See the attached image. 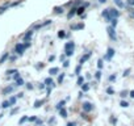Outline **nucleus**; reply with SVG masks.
Wrapping results in <instances>:
<instances>
[{"label": "nucleus", "instance_id": "f257e3e1", "mask_svg": "<svg viewBox=\"0 0 134 126\" xmlns=\"http://www.w3.org/2000/svg\"><path fill=\"white\" fill-rule=\"evenodd\" d=\"M29 46H30V43H29V42H26V43H17V45H16V47H15V50H16V53H17V54L23 55L24 50H25V49H28Z\"/></svg>", "mask_w": 134, "mask_h": 126}, {"label": "nucleus", "instance_id": "f03ea898", "mask_svg": "<svg viewBox=\"0 0 134 126\" xmlns=\"http://www.w3.org/2000/svg\"><path fill=\"white\" fill-rule=\"evenodd\" d=\"M107 32H108V36H109V38H110V39H113V41H116V39H117L116 30H114V28H113V26H108V28H107Z\"/></svg>", "mask_w": 134, "mask_h": 126}, {"label": "nucleus", "instance_id": "7ed1b4c3", "mask_svg": "<svg viewBox=\"0 0 134 126\" xmlns=\"http://www.w3.org/2000/svg\"><path fill=\"white\" fill-rule=\"evenodd\" d=\"M83 112H86V113H90L92 109H93V105L91 104V102H88V101H86V102H83Z\"/></svg>", "mask_w": 134, "mask_h": 126}, {"label": "nucleus", "instance_id": "20e7f679", "mask_svg": "<svg viewBox=\"0 0 134 126\" xmlns=\"http://www.w3.org/2000/svg\"><path fill=\"white\" fill-rule=\"evenodd\" d=\"M108 13H109L110 20H112V19H117V17H118V15H120V12H118L117 9H113V8L108 9Z\"/></svg>", "mask_w": 134, "mask_h": 126}, {"label": "nucleus", "instance_id": "39448f33", "mask_svg": "<svg viewBox=\"0 0 134 126\" xmlns=\"http://www.w3.org/2000/svg\"><path fill=\"white\" fill-rule=\"evenodd\" d=\"M74 49H75V43H74V42H67V43L64 45V50H66V51L74 50Z\"/></svg>", "mask_w": 134, "mask_h": 126}, {"label": "nucleus", "instance_id": "423d86ee", "mask_svg": "<svg viewBox=\"0 0 134 126\" xmlns=\"http://www.w3.org/2000/svg\"><path fill=\"white\" fill-rule=\"evenodd\" d=\"M113 55H114V50L109 47V49H108V51H107V55H105V59H108V60H110Z\"/></svg>", "mask_w": 134, "mask_h": 126}, {"label": "nucleus", "instance_id": "0eeeda50", "mask_svg": "<svg viewBox=\"0 0 134 126\" xmlns=\"http://www.w3.org/2000/svg\"><path fill=\"white\" fill-rule=\"evenodd\" d=\"M32 36H33V30H29V32H26V33H25V34L23 36V37H24V39H25V41L28 42V41H29V39L32 38Z\"/></svg>", "mask_w": 134, "mask_h": 126}, {"label": "nucleus", "instance_id": "6e6552de", "mask_svg": "<svg viewBox=\"0 0 134 126\" xmlns=\"http://www.w3.org/2000/svg\"><path fill=\"white\" fill-rule=\"evenodd\" d=\"M51 21L50 20H47V21H45V22H42V24H38V25H36L34 26V29H41V28H43V26H46V25H49Z\"/></svg>", "mask_w": 134, "mask_h": 126}, {"label": "nucleus", "instance_id": "1a4fd4ad", "mask_svg": "<svg viewBox=\"0 0 134 126\" xmlns=\"http://www.w3.org/2000/svg\"><path fill=\"white\" fill-rule=\"evenodd\" d=\"M90 56H91V53H87L84 56H82V58H80V65H83L87 59H90Z\"/></svg>", "mask_w": 134, "mask_h": 126}, {"label": "nucleus", "instance_id": "9d476101", "mask_svg": "<svg viewBox=\"0 0 134 126\" xmlns=\"http://www.w3.org/2000/svg\"><path fill=\"white\" fill-rule=\"evenodd\" d=\"M9 5H11L9 3H5L4 5H2V7H0V15H2V13H4V12L7 11V8H8Z\"/></svg>", "mask_w": 134, "mask_h": 126}, {"label": "nucleus", "instance_id": "9b49d317", "mask_svg": "<svg viewBox=\"0 0 134 126\" xmlns=\"http://www.w3.org/2000/svg\"><path fill=\"white\" fill-rule=\"evenodd\" d=\"M12 91H13V87H11V85H9V87H5V88L3 89V95H8V93H11Z\"/></svg>", "mask_w": 134, "mask_h": 126}, {"label": "nucleus", "instance_id": "f8f14e48", "mask_svg": "<svg viewBox=\"0 0 134 126\" xmlns=\"http://www.w3.org/2000/svg\"><path fill=\"white\" fill-rule=\"evenodd\" d=\"M84 25L83 24H78V25H71V29L72 30H79V29H83Z\"/></svg>", "mask_w": 134, "mask_h": 126}, {"label": "nucleus", "instance_id": "ddd939ff", "mask_svg": "<svg viewBox=\"0 0 134 126\" xmlns=\"http://www.w3.org/2000/svg\"><path fill=\"white\" fill-rule=\"evenodd\" d=\"M51 75H57L58 72H59V68L58 67H53V68H50V71H49Z\"/></svg>", "mask_w": 134, "mask_h": 126}, {"label": "nucleus", "instance_id": "4468645a", "mask_svg": "<svg viewBox=\"0 0 134 126\" xmlns=\"http://www.w3.org/2000/svg\"><path fill=\"white\" fill-rule=\"evenodd\" d=\"M45 84H46V85H51V87H54V83H53L51 78H46V79H45Z\"/></svg>", "mask_w": 134, "mask_h": 126}, {"label": "nucleus", "instance_id": "2eb2a0df", "mask_svg": "<svg viewBox=\"0 0 134 126\" xmlns=\"http://www.w3.org/2000/svg\"><path fill=\"white\" fill-rule=\"evenodd\" d=\"M86 11V8L84 7H79L78 9H76V15H80V16H83V12Z\"/></svg>", "mask_w": 134, "mask_h": 126}, {"label": "nucleus", "instance_id": "dca6fc26", "mask_svg": "<svg viewBox=\"0 0 134 126\" xmlns=\"http://www.w3.org/2000/svg\"><path fill=\"white\" fill-rule=\"evenodd\" d=\"M59 114L64 118V117H67V110H66L64 108H62V109H59Z\"/></svg>", "mask_w": 134, "mask_h": 126}, {"label": "nucleus", "instance_id": "f3484780", "mask_svg": "<svg viewBox=\"0 0 134 126\" xmlns=\"http://www.w3.org/2000/svg\"><path fill=\"white\" fill-rule=\"evenodd\" d=\"M8 56H9V55H8V53H5L2 58H0V65H2V63H4V62L7 60V58H8Z\"/></svg>", "mask_w": 134, "mask_h": 126}, {"label": "nucleus", "instance_id": "a211bd4d", "mask_svg": "<svg viewBox=\"0 0 134 126\" xmlns=\"http://www.w3.org/2000/svg\"><path fill=\"white\" fill-rule=\"evenodd\" d=\"M76 13V7H74V8H71V11H70V13H69V19H71L74 15Z\"/></svg>", "mask_w": 134, "mask_h": 126}, {"label": "nucleus", "instance_id": "6ab92c4d", "mask_svg": "<svg viewBox=\"0 0 134 126\" xmlns=\"http://www.w3.org/2000/svg\"><path fill=\"white\" fill-rule=\"evenodd\" d=\"M54 12L55 13H63V7H55L54 8Z\"/></svg>", "mask_w": 134, "mask_h": 126}, {"label": "nucleus", "instance_id": "aec40b11", "mask_svg": "<svg viewBox=\"0 0 134 126\" xmlns=\"http://www.w3.org/2000/svg\"><path fill=\"white\" fill-rule=\"evenodd\" d=\"M76 83H78V85H83V84H84V78H83V76H79Z\"/></svg>", "mask_w": 134, "mask_h": 126}, {"label": "nucleus", "instance_id": "412c9836", "mask_svg": "<svg viewBox=\"0 0 134 126\" xmlns=\"http://www.w3.org/2000/svg\"><path fill=\"white\" fill-rule=\"evenodd\" d=\"M42 104H43V100H37V101L34 102V108H40Z\"/></svg>", "mask_w": 134, "mask_h": 126}, {"label": "nucleus", "instance_id": "4be33fe9", "mask_svg": "<svg viewBox=\"0 0 134 126\" xmlns=\"http://www.w3.org/2000/svg\"><path fill=\"white\" fill-rule=\"evenodd\" d=\"M103 16L108 20V21H110V17H109V13H108V9H105L104 12H103Z\"/></svg>", "mask_w": 134, "mask_h": 126}, {"label": "nucleus", "instance_id": "5701e85b", "mask_svg": "<svg viewBox=\"0 0 134 126\" xmlns=\"http://www.w3.org/2000/svg\"><path fill=\"white\" fill-rule=\"evenodd\" d=\"M58 37H59V38H64V37H66V32H64V30H59V32H58Z\"/></svg>", "mask_w": 134, "mask_h": 126}, {"label": "nucleus", "instance_id": "b1692460", "mask_svg": "<svg viewBox=\"0 0 134 126\" xmlns=\"http://www.w3.org/2000/svg\"><path fill=\"white\" fill-rule=\"evenodd\" d=\"M8 102H9V106H12V105H15V104H16V97H11Z\"/></svg>", "mask_w": 134, "mask_h": 126}, {"label": "nucleus", "instance_id": "393cba45", "mask_svg": "<svg viewBox=\"0 0 134 126\" xmlns=\"http://www.w3.org/2000/svg\"><path fill=\"white\" fill-rule=\"evenodd\" d=\"M64 104H66V101H64V100H63V101H59V102H58V105H57V109H62Z\"/></svg>", "mask_w": 134, "mask_h": 126}, {"label": "nucleus", "instance_id": "a878e982", "mask_svg": "<svg viewBox=\"0 0 134 126\" xmlns=\"http://www.w3.org/2000/svg\"><path fill=\"white\" fill-rule=\"evenodd\" d=\"M114 3H116V5H117V7H120V8H122V7H124V3L121 2V0H114Z\"/></svg>", "mask_w": 134, "mask_h": 126}, {"label": "nucleus", "instance_id": "bb28decb", "mask_svg": "<svg viewBox=\"0 0 134 126\" xmlns=\"http://www.w3.org/2000/svg\"><path fill=\"white\" fill-rule=\"evenodd\" d=\"M63 79H64V74H62V75H59V76H58V84H62V82H63Z\"/></svg>", "mask_w": 134, "mask_h": 126}, {"label": "nucleus", "instance_id": "cd10ccee", "mask_svg": "<svg viewBox=\"0 0 134 126\" xmlns=\"http://www.w3.org/2000/svg\"><path fill=\"white\" fill-rule=\"evenodd\" d=\"M16 85H24V80H23L21 78H19V79L16 80Z\"/></svg>", "mask_w": 134, "mask_h": 126}, {"label": "nucleus", "instance_id": "c85d7f7f", "mask_svg": "<svg viewBox=\"0 0 134 126\" xmlns=\"http://www.w3.org/2000/svg\"><path fill=\"white\" fill-rule=\"evenodd\" d=\"M26 121H28V117H26V116H24V117L19 121V123H20V125H23V123H24V122H26Z\"/></svg>", "mask_w": 134, "mask_h": 126}, {"label": "nucleus", "instance_id": "c756f323", "mask_svg": "<svg viewBox=\"0 0 134 126\" xmlns=\"http://www.w3.org/2000/svg\"><path fill=\"white\" fill-rule=\"evenodd\" d=\"M16 72H17L16 68H12V70H8V71H7V74H11V75H15Z\"/></svg>", "mask_w": 134, "mask_h": 126}, {"label": "nucleus", "instance_id": "7c9ffc66", "mask_svg": "<svg viewBox=\"0 0 134 126\" xmlns=\"http://www.w3.org/2000/svg\"><path fill=\"white\" fill-rule=\"evenodd\" d=\"M110 22H112V26H113V28H116V25H117V19H112V20H110Z\"/></svg>", "mask_w": 134, "mask_h": 126}, {"label": "nucleus", "instance_id": "2f4dec72", "mask_svg": "<svg viewBox=\"0 0 134 126\" xmlns=\"http://www.w3.org/2000/svg\"><path fill=\"white\" fill-rule=\"evenodd\" d=\"M82 88H83V91H84V92H87V91L90 89V85H88V84H83V85H82Z\"/></svg>", "mask_w": 134, "mask_h": 126}, {"label": "nucleus", "instance_id": "473e14b6", "mask_svg": "<svg viewBox=\"0 0 134 126\" xmlns=\"http://www.w3.org/2000/svg\"><path fill=\"white\" fill-rule=\"evenodd\" d=\"M120 105H121L122 108H127V106H129V104H127L126 101H121V102H120Z\"/></svg>", "mask_w": 134, "mask_h": 126}, {"label": "nucleus", "instance_id": "72a5a7b5", "mask_svg": "<svg viewBox=\"0 0 134 126\" xmlns=\"http://www.w3.org/2000/svg\"><path fill=\"white\" fill-rule=\"evenodd\" d=\"M19 112V108H15V109H12V112H11V116H13V114H16Z\"/></svg>", "mask_w": 134, "mask_h": 126}, {"label": "nucleus", "instance_id": "f704fd0d", "mask_svg": "<svg viewBox=\"0 0 134 126\" xmlns=\"http://www.w3.org/2000/svg\"><path fill=\"white\" fill-rule=\"evenodd\" d=\"M120 96H121V97H125V96H127V92H126V91H122V92L120 93Z\"/></svg>", "mask_w": 134, "mask_h": 126}, {"label": "nucleus", "instance_id": "c9c22d12", "mask_svg": "<svg viewBox=\"0 0 134 126\" xmlns=\"http://www.w3.org/2000/svg\"><path fill=\"white\" fill-rule=\"evenodd\" d=\"M2 106H3V108H8V106H9V102H8V101H4Z\"/></svg>", "mask_w": 134, "mask_h": 126}, {"label": "nucleus", "instance_id": "e433bc0d", "mask_svg": "<svg viewBox=\"0 0 134 126\" xmlns=\"http://www.w3.org/2000/svg\"><path fill=\"white\" fill-rule=\"evenodd\" d=\"M97 67L99 68H103V60H99L97 62Z\"/></svg>", "mask_w": 134, "mask_h": 126}, {"label": "nucleus", "instance_id": "4c0bfd02", "mask_svg": "<svg viewBox=\"0 0 134 126\" xmlns=\"http://www.w3.org/2000/svg\"><path fill=\"white\" fill-rule=\"evenodd\" d=\"M95 76H96V79H100V78H101V72H100V71H97Z\"/></svg>", "mask_w": 134, "mask_h": 126}, {"label": "nucleus", "instance_id": "58836bf2", "mask_svg": "<svg viewBox=\"0 0 134 126\" xmlns=\"http://www.w3.org/2000/svg\"><path fill=\"white\" fill-rule=\"evenodd\" d=\"M67 126H76V122H69Z\"/></svg>", "mask_w": 134, "mask_h": 126}, {"label": "nucleus", "instance_id": "ea45409f", "mask_svg": "<svg viewBox=\"0 0 134 126\" xmlns=\"http://www.w3.org/2000/svg\"><path fill=\"white\" fill-rule=\"evenodd\" d=\"M13 78H15V79H16V80H17V79H19V78H20V75H19V71H17V72H16V74H15V75H13Z\"/></svg>", "mask_w": 134, "mask_h": 126}, {"label": "nucleus", "instance_id": "a19ab883", "mask_svg": "<svg viewBox=\"0 0 134 126\" xmlns=\"http://www.w3.org/2000/svg\"><path fill=\"white\" fill-rule=\"evenodd\" d=\"M127 4L129 5H134V0H127Z\"/></svg>", "mask_w": 134, "mask_h": 126}, {"label": "nucleus", "instance_id": "79ce46f5", "mask_svg": "<svg viewBox=\"0 0 134 126\" xmlns=\"http://www.w3.org/2000/svg\"><path fill=\"white\" fill-rule=\"evenodd\" d=\"M28 119H29L30 122H34V121H36L37 118H36V117H30V118H28Z\"/></svg>", "mask_w": 134, "mask_h": 126}, {"label": "nucleus", "instance_id": "37998d69", "mask_svg": "<svg viewBox=\"0 0 134 126\" xmlns=\"http://www.w3.org/2000/svg\"><path fill=\"white\" fill-rule=\"evenodd\" d=\"M110 123H113V125H114V123H116V118L110 117Z\"/></svg>", "mask_w": 134, "mask_h": 126}, {"label": "nucleus", "instance_id": "c03bdc74", "mask_svg": "<svg viewBox=\"0 0 134 126\" xmlns=\"http://www.w3.org/2000/svg\"><path fill=\"white\" fill-rule=\"evenodd\" d=\"M54 59H55V56H54V55H51V56H49V60H50V62H53Z\"/></svg>", "mask_w": 134, "mask_h": 126}, {"label": "nucleus", "instance_id": "a18cd8bd", "mask_svg": "<svg viewBox=\"0 0 134 126\" xmlns=\"http://www.w3.org/2000/svg\"><path fill=\"white\" fill-rule=\"evenodd\" d=\"M129 72H130V70H126V71L124 72V76H127V75H129Z\"/></svg>", "mask_w": 134, "mask_h": 126}, {"label": "nucleus", "instance_id": "49530a36", "mask_svg": "<svg viewBox=\"0 0 134 126\" xmlns=\"http://www.w3.org/2000/svg\"><path fill=\"white\" fill-rule=\"evenodd\" d=\"M26 87H28V89H33V85L29 83V84H26Z\"/></svg>", "mask_w": 134, "mask_h": 126}, {"label": "nucleus", "instance_id": "de8ad7c7", "mask_svg": "<svg viewBox=\"0 0 134 126\" xmlns=\"http://www.w3.org/2000/svg\"><path fill=\"white\" fill-rule=\"evenodd\" d=\"M107 92H108V93H110V95H112V93H113V89H112V88H108V89H107Z\"/></svg>", "mask_w": 134, "mask_h": 126}, {"label": "nucleus", "instance_id": "09e8293b", "mask_svg": "<svg viewBox=\"0 0 134 126\" xmlns=\"http://www.w3.org/2000/svg\"><path fill=\"white\" fill-rule=\"evenodd\" d=\"M75 71H76V74H79V72H80V66H78V67H76V70H75Z\"/></svg>", "mask_w": 134, "mask_h": 126}, {"label": "nucleus", "instance_id": "8fccbe9b", "mask_svg": "<svg viewBox=\"0 0 134 126\" xmlns=\"http://www.w3.org/2000/svg\"><path fill=\"white\" fill-rule=\"evenodd\" d=\"M114 79H116V76H114V75H112V76H110V78H109V80H110V82H113V80H114Z\"/></svg>", "mask_w": 134, "mask_h": 126}, {"label": "nucleus", "instance_id": "3c124183", "mask_svg": "<svg viewBox=\"0 0 134 126\" xmlns=\"http://www.w3.org/2000/svg\"><path fill=\"white\" fill-rule=\"evenodd\" d=\"M46 93H47V96L51 93V88H47V91H46Z\"/></svg>", "mask_w": 134, "mask_h": 126}, {"label": "nucleus", "instance_id": "603ef678", "mask_svg": "<svg viewBox=\"0 0 134 126\" xmlns=\"http://www.w3.org/2000/svg\"><path fill=\"white\" fill-rule=\"evenodd\" d=\"M69 63H70V62H64V63H63V66H64V67H69Z\"/></svg>", "mask_w": 134, "mask_h": 126}, {"label": "nucleus", "instance_id": "864d4df0", "mask_svg": "<svg viewBox=\"0 0 134 126\" xmlns=\"http://www.w3.org/2000/svg\"><path fill=\"white\" fill-rule=\"evenodd\" d=\"M23 96H24V93H23V92H20V93H19V95H17V97H20V99H21V97H23Z\"/></svg>", "mask_w": 134, "mask_h": 126}, {"label": "nucleus", "instance_id": "5fc2aeb1", "mask_svg": "<svg viewBox=\"0 0 134 126\" xmlns=\"http://www.w3.org/2000/svg\"><path fill=\"white\" fill-rule=\"evenodd\" d=\"M45 88V84H40V89H43Z\"/></svg>", "mask_w": 134, "mask_h": 126}, {"label": "nucleus", "instance_id": "6e6d98bb", "mask_svg": "<svg viewBox=\"0 0 134 126\" xmlns=\"http://www.w3.org/2000/svg\"><path fill=\"white\" fill-rule=\"evenodd\" d=\"M97 2H99V3H101V4H103V3H105V2H107V0H97Z\"/></svg>", "mask_w": 134, "mask_h": 126}, {"label": "nucleus", "instance_id": "4d7b16f0", "mask_svg": "<svg viewBox=\"0 0 134 126\" xmlns=\"http://www.w3.org/2000/svg\"><path fill=\"white\" fill-rule=\"evenodd\" d=\"M130 96H131V97L134 99V91H131V92H130Z\"/></svg>", "mask_w": 134, "mask_h": 126}]
</instances>
